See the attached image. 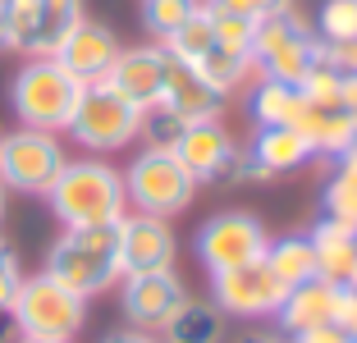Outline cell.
Segmentation results:
<instances>
[{
  "instance_id": "obj_17",
  "label": "cell",
  "mask_w": 357,
  "mask_h": 343,
  "mask_svg": "<svg viewBox=\"0 0 357 343\" xmlns=\"http://www.w3.org/2000/svg\"><path fill=\"white\" fill-rule=\"evenodd\" d=\"M243 151H248V156H252L271 178L294 174V169H303V165H312V160H316L312 142H307L298 128H289V124H257L252 142L243 146Z\"/></svg>"
},
{
  "instance_id": "obj_36",
  "label": "cell",
  "mask_w": 357,
  "mask_h": 343,
  "mask_svg": "<svg viewBox=\"0 0 357 343\" xmlns=\"http://www.w3.org/2000/svg\"><path fill=\"white\" fill-rule=\"evenodd\" d=\"M294 343H357V339L348 330H339L335 321H326V325H312V330L294 334Z\"/></svg>"
},
{
  "instance_id": "obj_35",
  "label": "cell",
  "mask_w": 357,
  "mask_h": 343,
  "mask_svg": "<svg viewBox=\"0 0 357 343\" xmlns=\"http://www.w3.org/2000/svg\"><path fill=\"white\" fill-rule=\"evenodd\" d=\"M326 46V42H321ZM321 60L330 64V69L339 73V78H357V42H339V46H326V51H321Z\"/></svg>"
},
{
  "instance_id": "obj_6",
  "label": "cell",
  "mask_w": 357,
  "mask_h": 343,
  "mask_svg": "<svg viewBox=\"0 0 357 343\" xmlns=\"http://www.w3.org/2000/svg\"><path fill=\"white\" fill-rule=\"evenodd\" d=\"M137 128H142V110L137 105H128L115 87L87 83L64 133L74 137L87 156H115L128 142H137Z\"/></svg>"
},
{
  "instance_id": "obj_8",
  "label": "cell",
  "mask_w": 357,
  "mask_h": 343,
  "mask_svg": "<svg viewBox=\"0 0 357 343\" xmlns=\"http://www.w3.org/2000/svg\"><path fill=\"white\" fill-rule=\"evenodd\" d=\"M64 142L46 128H14L0 137V183L5 192H28L46 197V188L64 169Z\"/></svg>"
},
{
  "instance_id": "obj_9",
  "label": "cell",
  "mask_w": 357,
  "mask_h": 343,
  "mask_svg": "<svg viewBox=\"0 0 357 343\" xmlns=\"http://www.w3.org/2000/svg\"><path fill=\"white\" fill-rule=\"evenodd\" d=\"M266 224L252 211H220L197 229V261L206 266V275L234 270V266H248V261L266 257Z\"/></svg>"
},
{
  "instance_id": "obj_1",
  "label": "cell",
  "mask_w": 357,
  "mask_h": 343,
  "mask_svg": "<svg viewBox=\"0 0 357 343\" xmlns=\"http://www.w3.org/2000/svg\"><path fill=\"white\" fill-rule=\"evenodd\" d=\"M55 220L64 229H96V224H119L128 215V192L124 174L105 160H64L55 183L46 188Z\"/></svg>"
},
{
  "instance_id": "obj_19",
  "label": "cell",
  "mask_w": 357,
  "mask_h": 343,
  "mask_svg": "<svg viewBox=\"0 0 357 343\" xmlns=\"http://www.w3.org/2000/svg\"><path fill=\"white\" fill-rule=\"evenodd\" d=\"M294 128L307 137V142H312V151L321 160H335L348 142H357V128H353V119H348L344 101H339V105H316V101H307L303 119H298Z\"/></svg>"
},
{
  "instance_id": "obj_37",
  "label": "cell",
  "mask_w": 357,
  "mask_h": 343,
  "mask_svg": "<svg viewBox=\"0 0 357 343\" xmlns=\"http://www.w3.org/2000/svg\"><path fill=\"white\" fill-rule=\"evenodd\" d=\"M101 343H165V339H160V334H151V330H133V325H124V330L105 334Z\"/></svg>"
},
{
  "instance_id": "obj_43",
  "label": "cell",
  "mask_w": 357,
  "mask_h": 343,
  "mask_svg": "<svg viewBox=\"0 0 357 343\" xmlns=\"http://www.w3.org/2000/svg\"><path fill=\"white\" fill-rule=\"evenodd\" d=\"M344 284H348V289H353V293H357V266H353V275H348V280H344Z\"/></svg>"
},
{
  "instance_id": "obj_10",
  "label": "cell",
  "mask_w": 357,
  "mask_h": 343,
  "mask_svg": "<svg viewBox=\"0 0 357 343\" xmlns=\"http://www.w3.org/2000/svg\"><path fill=\"white\" fill-rule=\"evenodd\" d=\"M188 302V289L174 270H151V275H124L119 280V307L133 330L165 334V325L178 316V307Z\"/></svg>"
},
{
  "instance_id": "obj_38",
  "label": "cell",
  "mask_w": 357,
  "mask_h": 343,
  "mask_svg": "<svg viewBox=\"0 0 357 343\" xmlns=\"http://www.w3.org/2000/svg\"><path fill=\"white\" fill-rule=\"evenodd\" d=\"M344 110H348V119H353V128H357V78L344 83Z\"/></svg>"
},
{
  "instance_id": "obj_26",
  "label": "cell",
  "mask_w": 357,
  "mask_h": 343,
  "mask_svg": "<svg viewBox=\"0 0 357 343\" xmlns=\"http://www.w3.org/2000/svg\"><path fill=\"white\" fill-rule=\"evenodd\" d=\"M197 73L206 78L211 87H215V92L229 96L234 87H243L257 73V64H252V51H225V46H211L206 60L197 64Z\"/></svg>"
},
{
  "instance_id": "obj_28",
  "label": "cell",
  "mask_w": 357,
  "mask_h": 343,
  "mask_svg": "<svg viewBox=\"0 0 357 343\" xmlns=\"http://www.w3.org/2000/svg\"><path fill=\"white\" fill-rule=\"evenodd\" d=\"M197 10H202V0H142V28L156 42H169Z\"/></svg>"
},
{
  "instance_id": "obj_32",
  "label": "cell",
  "mask_w": 357,
  "mask_h": 343,
  "mask_svg": "<svg viewBox=\"0 0 357 343\" xmlns=\"http://www.w3.org/2000/svg\"><path fill=\"white\" fill-rule=\"evenodd\" d=\"M178 133H183V124H178L165 105H151V110H142V128H137V137H142L147 146H174Z\"/></svg>"
},
{
  "instance_id": "obj_29",
  "label": "cell",
  "mask_w": 357,
  "mask_h": 343,
  "mask_svg": "<svg viewBox=\"0 0 357 343\" xmlns=\"http://www.w3.org/2000/svg\"><path fill=\"white\" fill-rule=\"evenodd\" d=\"M316 37L326 46L357 42V0H321V10H316Z\"/></svg>"
},
{
  "instance_id": "obj_42",
  "label": "cell",
  "mask_w": 357,
  "mask_h": 343,
  "mask_svg": "<svg viewBox=\"0 0 357 343\" xmlns=\"http://www.w3.org/2000/svg\"><path fill=\"white\" fill-rule=\"evenodd\" d=\"M0 224H5V183H0Z\"/></svg>"
},
{
  "instance_id": "obj_31",
  "label": "cell",
  "mask_w": 357,
  "mask_h": 343,
  "mask_svg": "<svg viewBox=\"0 0 357 343\" xmlns=\"http://www.w3.org/2000/svg\"><path fill=\"white\" fill-rule=\"evenodd\" d=\"M211 14V28H215V46H225V51H252V28L257 23H248L243 14H229L225 5H215V0H202Z\"/></svg>"
},
{
  "instance_id": "obj_4",
  "label": "cell",
  "mask_w": 357,
  "mask_h": 343,
  "mask_svg": "<svg viewBox=\"0 0 357 343\" xmlns=\"http://www.w3.org/2000/svg\"><path fill=\"white\" fill-rule=\"evenodd\" d=\"M124 192H128V201H133V211L174 220L192 206L197 178L174 156V146H142L133 156V165H128V174H124Z\"/></svg>"
},
{
  "instance_id": "obj_41",
  "label": "cell",
  "mask_w": 357,
  "mask_h": 343,
  "mask_svg": "<svg viewBox=\"0 0 357 343\" xmlns=\"http://www.w3.org/2000/svg\"><path fill=\"white\" fill-rule=\"evenodd\" d=\"M19 343H69V339H37V334H19Z\"/></svg>"
},
{
  "instance_id": "obj_39",
  "label": "cell",
  "mask_w": 357,
  "mask_h": 343,
  "mask_svg": "<svg viewBox=\"0 0 357 343\" xmlns=\"http://www.w3.org/2000/svg\"><path fill=\"white\" fill-rule=\"evenodd\" d=\"M14 334H19V330H14V316H10V312H0V343H10Z\"/></svg>"
},
{
  "instance_id": "obj_13",
  "label": "cell",
  "mask_w": 357,
  "mask_h": 343,
  "mask_svg": "<svg viewBox=\"0 0 357 343\" xmlns=\"http://www.w3.org/2000/svg\"><path fill=\"white\" fill-rule=\"evenodd\" d=\"M119 270L124 275H151V270H174V229L160 215H133L119 220Z\"/></svg>"
},
{
  "instance_id": "obj_5",
  "label": "cell",
  "mask_w": 357,
  "mask_h": 343,
  "mask_svg": "<svg viewBox=\"0 0 357 343\" xmlns=\"http://www.w3.org/2000/svg\"><path fill=\"white\" fill-rule=\"evenodd\" d=\"M321 37L312 32V23L298 10L271 14L252 28V64L261 78H275V83H303L307 73L321 60Z\"/></svg>"
},
{
  "instance_id": "obj_18",
  "label": "cell",
  "mask_w": 357,
  "mask_h": 343,
  "mask_svg": "<svg viewBox=\"0 0 357 343\" xmlns=\"http://www.w3.org/2000/svg\"><path fill=\"white\" fill-rule=\"evenodd\" d=\"M335 289H339V284L321 280V275L294 284V289H284L280 307H275V321H280V330H284V334H303V330H312V325L335 321Z\"/></svg>"
},
{
  "instance_id": "obj_3",
  "label": "cell",
  "mask_w": 357,
  "mask_h": 343,
  "mask_svg": "<svg viewBox=\"0 0 357 343\" xmlns=\"http://www.w3.org/2000/svg\"><path fill=\"white\" fill-rule=\"evenodd\" d=\"M78 96H83V83L69 69H60L51 55H32L14 73V87H10V105L19 114V124L46 128V133L69 128V114H74Z\"/></svg>"
},
{
  "instance_id": "obj_15",
  "label": "cell",
  "mask_w": 357,
  "mask_h": 343,
  "mask_svg": "<svg viewBox=\"0 0 357 343\" xmlns=\"http://www.w3.org/2000/svg\"><path fill=\"white\" fill-rule=\"evenodd\" d=\"M119 51H124V46H119V37L105 28V23L83 19V23H78V28L69 32L60 46H55L51 60L60 64V69H69L78 83L87 87V83H101L105 73H110V64L119 60Z\"/></svg>"
},
{
  "instance_id": "obj_2",
  "label": "cell",
  "mask_w": 357,
  "mask_h": 343,
  "mask_svg": "<svg viewBox=\"0 0 357 343\" xmlns=\"http://www.w3.org/2000/svg\"><path fill=\"white\" fill-rule=\"evenodd\" d=\"M46 275L64 284L78 298L110 293L124 270H119V229L96 224V229H64L46 252Z\"/></svg>"
},
{
  "instance_id": "obj_22",
  "label": "cell",
  "mask_w": 357,
  "mask_h": 343,
  "mask_svg": "<svg viewBox=\"0 0 357 343\" xmlns=\"http://www.w3.org/2000/svg\"><path fill=\"white\" fill-rule=\"evenodd\" d=\"M303 110H307L303 87L275 83V78H261V83L252 87V96H248V114H252L257 124H289L294 128L298 119H303Z\"/></svg>"
},
{
  "instance_id": "obj_33",
  "label": "cell",
  "mask_w": 357,
  "mask_h": 343,
  "mask_svg": "<svg viewBox=\"0 0 357 343\" xmlns=\"http://www.w3.org/2000/svg\"><path fill=\"white\" fill-rule=\"evenodd\" d=\"M19 284H23L19 252L0 238V312H10V302H14V293H19Z\"/></svg>"
},
{
  "instance_id": "obj_7",
  "label": "cell",
  "mask_w": 357,
  "mask_h": 343,
  "mask_svg": "<svg viewBox=\"0 0 357 343\" xmlns=\"http://www.w3.org/2000/svg\"><path fill=\"white\" fill-rule=\"evenodd\" d=\"M14 330L19 334H37V339H74L87 321V298L69 293L64 284H55L51 275H23L19 293L10 302Z\"/></svg>"
},
{
  "instance_id": "obj_44",
  "label": "cell",
  "mask_w": 357,
  "mask_h": 343,
  "mask_svg": "<svg viewBox=\"0 0 357 343\" xmlns=\"http://www.w3.org/2000/svg\"><path fill=\"white\" fill-rule=\"evenodd\" d=\"M0 46H5V19H0Z\"/></svg>"
},
{
  "instance_id": "obj_11",
  "label": "cell",
  "mask_w": 357,
  "mask_h": 343,
  "mask_svg": "<svg viewBox=\"0 0 357 343\" xmlns=\"http://www.w3.org/2000/svg\"><path fill=\"white\" fill-rule=\"evenodd\" d=\"M280 298H284V284L275 280V270L266 266V257L211 275V302H215L225 316H243V321H252V316H275Z\"/></svg>"
},
{
  "instance_id": "obj_40",
  "label": "cell",
  "mask_w": 357,
  "mask_h": 343,
  "mask_svg": "<svg viewBox=\"0 0 357 343\" xmlns=\"http://www.w3.org/2000/svg\"><path fill=\"white\" fill-rule=\"evenodd\" d=\"M238 343H284V339H275V334H248V339H238Z\"/></svg>"
},
{
  "instance_id": "obj_25",
  "label": "cell",
  "mask_w": 357,
  "mask_h": 343,
  "mask_svg": "<svg viewBox=\"0 0 357 343\" xmlns=\"http://www.w3.org/2000/svg\"><path fill=\"white\" fill-rule=\"evenodd\" d=\"M83 0H37V32H32V55H55V46L83 23Z\"/></svg>"
},
{
  "instance_id": "obj_16",
  "label": "cell",
  "mask_w": 357,
  "mask_h": 343,
  "mask_svg": "<svg viewBox=\"0 0 357 343\" xmlns=\"http://www.w3.org/2000/svg\"><path fill=\"white\" fill-rule=\"evenodd\" d=\"M169 114H174L178 124H202V119H220L225 114V92L202 78L192 64H178L169 55V73H165V96H160Z\"/></svg>"
},
{
  "instance_id": "obj_14",
  "label": "cell",
  "mask_w": 357,
  "mask_h": 343,
  "mask_svg": "<svg viewBox=\"0 0 357 343\" xmlns=\"http://www.w3.org/2000/svg\"><path fill=\"white\" fill-rule=\"evenodd\" d=\"M165 73H169V51L156 42V46L119 51V60L110 64V73H105L101 83L115 87L128 105L151 110V105H160V96H165Z\"/></svg>"
},
{
  "instance_id": "obj_34",
  "label": "cell",
  "mask_w": 357,
  "mask_h": 343,
  "mask_svg": "<svg viewBox=\"0 0 357 343\" xmlns=\"http://www.w3.org/2000/svg\"><path fill=\"white\" fill-rule=\"evenodd\" d=\"M215 5H225L229 14H243L248 23H261V19H271V14L294 10V0H215Z\"/></svg>"
},
{
  "instance_id": "obj_21",
  "label": "cell",
  "mask_w": 357,
  "mask_h": 343,
  "mask_svg": "<svg viewBox=\"0 0 357 343\" xmlns=\"http://www.w3.org/2000/svg\"><path fill=\"white\" fill-rule=\"evenodd\" d=\"M321 215L344 229H357V142H348L335 156V169L321 188Z\"/></svg>"
},
{
  "instance_id": "obj_27",
  "label": "cell",
  "mask_w": 357,
  "mask_h": 343,
  "mask_svg": "<svg viewBox=\"0 0 357 343\" xmlns=\"http://www.w3.org/2000/svg\"><path fill=\"white\" fill-rule=\"evenodd\" d=\"M160 46H165V51L174 55L178 64H192V69H197V64L206 60V51L215 46V28H211V14H206V5H202V10L192 14V19L183 23V28H178L174 37H169V42H160Z\"/></svg>"
},
{
  "instance_id": "obj_24",
  "label": "cell",
  "mask_w": 357,
  "mask_h": 343,
  "mask_svg": "<svg viewBox=\"0 0 357 343\" xmlns=\"http://www.w3.org/2000/svg\"><path fill=\"white\" fill-rule=\"evenodd\" d=\"M225 339V312L215 302L188 298L178 316L165 325V343H220Z\"/></svg>"
},
{
  "instance_id": "obj_12",
  "label": "cell",
  "mask_w": 357,
  "mask_h": 343,
  "mask_svg": "<svg viewBox=\"0 0 357 343\" xmlns=\"http://www.w3.org/2000/svg\"><path fill=\"white\" fill-rule=\"evenodd\" d=\"M174 156L188 165V174L202 188V183H229L243 146L234 142V133L220 119H202V124H183V133L174 142Z\"/></svg>"
},
{
  "instance_id": "obj_20",
  "label": "cell",
  "mask_w": 357,
  "mask_h": 343,
  "mask_svg": "<svg viewBox=\"0 0 357 343\" xmlns=\"http://www.w3.org/2000/svg\"><path fill=\"white\" fill-rule=\"evenodd\" d=\"M312 252H316V275L330 284H344L357 266V229H344L321 215L312 229Z\"/></svg>"
},
{
  "instance_id": "obj_23",
  "label": "cell",
  "mask_w": 357,
  "mask_h": 343,
  "mask_svg": "<svg viewBox=\"0 0 357 343\" xmlns=\"http://www.w3.org/2000/svg\"><path fill=\"white\" fill-rule=\"evenodd\" d=\"M266 266L275 270V280L284 289L312 280L316 275V252H312V234H284V238L266 243Z\"/></svg>"
},
{
  "instance_id": "obj_30",
  "label": "cell",
  "mask_w": 357,
  "mask_h": 343,
  "mask_svg": "<svg viewBox=\"0 0 357 343\" xmlns=\"http://www.w3.org/2000/svg\"><path fill=\"white\" fill-rule=\"evenodd\" d=\"M5 19V46L32 55V32H37V0H0Z\"/></svg>"
}]
</instances>
